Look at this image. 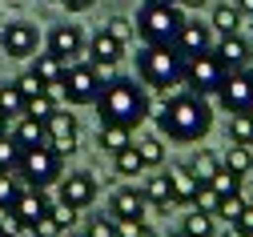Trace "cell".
I'll return each mask as SVG.
<instances>
[{
	"label": "cell",
	"mask_w": 253,
	"mask_h": 237,
	"mask_svg": "<svg viewBox=\"0 0 253 237\" xmlns=\"http://www.w3.org/2000/svg\"><path fill=\"white\" fill-rule=\"evenodd\" d=\"M157 129H161V137H169L177 145H197L205 133L213 129L209 96H197V93H173V96H165L161 113H157Z\"/></svg>",
	"instance_id": "obj_1"
},
{
	"label": "cell",
	"mask_w": 253,
	"mask_h": 237,
	"mask_svg": "<svg viewBox=\"0 0 253 237\" xmlns=\"http://www.w3.org/2000/svg\"><path fill=\"white\" fill-rule=\"evenodd\" d=\"M101 125H125V129H137L149 121V89L129 81V77H109L101 85V96L92 100Z\"/></svg>",
	"instance_id": "obj_2"
},
{
	"label": "cell",
	"mask_w": 253,
	"mask_h": 237,
	"mask_svg": "<svg viewBox=\"0 0 253 237\" xmlns=\"http://www.w3.org/2000/svg\"><path fill=\"white\" fill-rule=\"evenodd\" d=\"M137 77L153 93H169L185 81V52L177 45H145L137 52Z\"/></svg>",
	"instance_id": "obj_3"
},
{
	"label": "cell",
	"mask_w": 253,
	"mask_h": 237,
	"mask_svg": "<svg viewBox=\"0 0 253 237\" xmlns=\"http://www.w3.org/2000/svg\"><path fill=\"white\" fill-rule=\"evenodd\" d=\"M101 85H105V77H101L97 64L73 60L69 69H65V77H60V85H52L48 93L56 100H69V105H92V100L101 96Z\"/></svg>",
	"instance_id": "obj_4"
},
{
	"label": "cell",
	"mask_w": 253,
	"mask_h": 237,
	"mask_svg": "<svg viewBox=\"0 0 253 237\" xmlns=\"http://www.w3.org/2000/svg\"><path fill=\"white\" fill-rule=\"evenodd\" d=\"M133 24H137V37L145 45H173L181 24H185V12L177 4H141Z\"/></svg>",
	"instance_id": "obj_5"
},
{
	"label": "cell",
	"mask_w": 253,
	"mask_h": 237,
	"mask_svg": "<svg viewBox=\"0 0 253 237\" xmlns=\"http://www.w3.org/2000/svg\"><path fill=\"white\" fill-rule=\"evenodd\" d=\"M16 173L28 189H48L60 181V173H65V157L52 153L48 145H37V149H24L20 153V165H16Z\"/></svg>",
	"instance_id": "obj_6"
},
{
	"label": "cell",
	"mask_w": 253,
	"mask_h": 237,
	"mask_svg": "<svg viewBox=\"0 0 253 237\" xmlns=\"http://www.w3.org/2000/svg\"><path fill=\"white\" fill-rule=\"evenodd\" d=\"M225 77H229V69L221 64V56H217L213 48L185 56V85H189V93H197V96H217L221 85H225Z\"/></svg>",
	"instance_id": "obj_7"
},
{
	"label": "cell",
	"mask_w": 253,
	"mask_h": 237,
	"mask_svg": "<svg viewBox=\"0 0 253 237\" xmlns=\"http://www.w3.org/2000/svg\"><path fill=\"white\" fill-rule=\"evenodd\" d=\"M56 189H60V201H65V205H73L77 213H81V209H88L92 201H97V193H101L97 177L84 173V169H77V173H60Z\"/></svg>",
	"instance_id": "obj_8"
},
{
	"label": "cell",
	"mask_w": 253,
	"mask_h": 237,
	"mask_svg": "<svg viewBox=\"0 0 253 237\" xmlns=\"http://www.w3.org/2000/svg\"><path fill=\"white\" fill-rule=\"evenodd\" d=\"M48 205H52V201L44 197V189H24V193L16 197V205L8 209V225H4V233H12V229H33V225L48 213Z\"/></svg>",
	"instance_id": "obj_9"
},
{
	"label": "cell",
	"mask_w": 253,
	"mask_h": 237,
	"mask_svg": "<svg viewBox=\"0 0 253 237\" xmlns=\"http://www.w3.org/2000/svg\"><path fill=\"white\" fill-rule=\"evenodd\" d=\"M217 105L229 117L253 109V77H249V69H237V73L225 77V85H221V93H217Z\"/></svg>",
	"instance_id": "obj_10"
},
{
	"label": "cell",
	"mask_w": 253,
	"mask_h": 237,
	"mask_svg": "<svg viewBox=\"0 0 253 237\" xmlns=\"http://www.w3.org/2000/svg\"><path fill=\"white\" fill-rule=\"evenodd\" d=\"M44 133H48V149L60 153V157H69L77 153V137H81V125L69 109H56L48 121H44Z\"/></svg>",
	"instance_id": "obj_11"
},
{
	"label": "cell",
	"mask_w": 253,
	"mask_h": 237,
	"mask_svg": "<svg viewBox=\"0 0 253 237\" xmlns=\"http://www.w3.org/2000/svg\"><path fill=\"white\" fill-rule=\"evenodd\" d=\"M145 213H149V201H145L141 185H121L109 197V217L113 221H145Z\"/></svg>",
	"instance_id": "obj_12"
},
{
	"label": "cell",
	"mask_w": 253,
	"mask_h": 237,
	"mask_svg": "<svg viewBox=\"0 0 253 237\" xmlns=\"http://www.w3.org/2000/svg\"><path fill=\"white\" fill-rule=\"evenodd\" d=\"M37 45H41V32L33 24H24V20H12V24H4V32H0V48H4L8 56H16V60L33 56Z\"/></svg>",
	"instance_id": "obj_13"
},
{
	"label": "cell",
	"mask_w": 253,
	"mask_h": 237,
	"mask_svg": "<svg viewBox=\"0 0 253 237\" xmlns=\"http://www.w3.org/2000/svg\"><path fill=\"white\" fill-rule=\"evenodd\" d=\"M84 32L77 28V24H56L52 32H48V52L52 56H60L65 64H73L77 56H84Z\"/></svg>",
	"instance_id": "obj_14"
},
{
	"label": "cell",
	"mask_w": 253,
	"mask_h": 237,
	"mask_svg": "<svg viewBox=\"0 0 253 237\" xmlns=\"http://www.w3.org/2000/svg\"><path fill=\"white\" fill-rule=\"evenodd\" d=\"M213 52L221 56V64H225L229 73H237V69H249V60H253V45L241 37V32H229V37H217Z\"/></svg>",
	"instance_id": "obj_15"
},
{
	"label": "cell",
	"mask_w": 253,
	"mask_h": 237,
	"mask_svg": "<svg viewBox=\"0 0 253 237\" xmlns=\"http://www.w3.org/2000/svg\"><path fill=\"white\" fill-rule=\"evenodd\" d=\"M84 56H88V64H97V69H113V64L125 56V45H121L117 37H109V32L101 28V32H92V37H88Z\"/></svg>",
	"instance_id": "obj_16"
},
{
	"label": "cell",
	"mask_w": 253,
	"mask_h": 237,
	"mask_svg": "<svg viewBox=\"0 0 253 237\" xmlns=\"http://www.w3.org/2000/svg\"><path fill=\"white\" fill-rule=\"evenodd\" d=\"M173 45H177L185 56H193V52H205V48H213V24H205V20H185Z\"/></svg>",
	"instance_id": "obj_17"
},
{
	"label": "cell",
	"mask_w": 253,
	"mask_h": 237,
	"mask_svg": "<svg viewBox=\"0 0 253 237\" xmlns=\"http://www.w3.org/2000/svg\"><path fill=\"white\" fill-rule=\"evenodd\" d=\"M165 177H169V193H173V205H193V197L201 189V181L189 173V165H169L165 169Z\"/></svg>",
	"instance_id": "obj_18"
},
{
	"label": "cell",
	"mask_w": 253,
	"mask_h": 237,
	"mask_svg": "<svg viewBox=\"0 0 253 237\" xmlns=\"http://www.w3.org/2000/svg\"><path fill=\"white\" fill-rule=\"evenodd\" d=\"M141 193H145V201H149V209H157V213H169V205H173V193H169V177H165V169L149 173V177L141 181Z\"/></svg>",
	"instance_id": "obj_19"
},
{
	"label": "cell",
	"mask_w": 253,
	"mask_h": 237,
	"mask_svg": "<svg viewBox=\"0 0 253 237\" xmlns=\"http://www.w3.org/2000/svg\"><path fill=\"white\" fill-rule=\"evenodd\" d=\"M12 137L20 149H37V145H48V133H44V121L37 117H20L16 129H12Z\"/></svg>",
	"instance_id": "obj_20"
},
{
	"label": "cell",
	"mask_w": 253,
	"mask_h": 237,
	"mask_svg": "<svg viewBox=\"0 0 253 237\" xmlns=\"http://www.w3.org/2000/svg\"><path fill=\"white\" fill-rule=\"evenodd\" d=\"M133 145V129H125V125H101V133H97V149L101 153H121V149H129Z\"/></svg>",
	"instance_id": "obj_21"
},
{
	"label": "cell",
	"mask_w": 253,
	"mask_h": 237,
	"mask_svg": "<svg viewBox=\"0 0 253 237\" xmlns=\"http://www.w3.org/2000/svg\"><path fill=\"white\" fill-rule=\"evenodd\" d=\"M133 149L141 153L145 169H165L169 149H165V141H161V137H133Z\"/></svg>",
	"instance_id": "obj_22"
},
{
	"label": "cell",
	"mask_w": 253,
	"mask_h": 237,
	"mask_svg": "<svg viewBox=\"0 0 253 237\" xmlns=\"http://www.w3.org/2000/svg\"><path fill=\"white\" fill-rule=\"evenodd\" d=\"M185 165H189V173H193L201 185H209V181H213V173L221 169V153H213V149H201V153H193V157H189Z\"/></svg>",
	"instance_id": "obj_23"
},
{
	"label": "cell",
	"mask_w": 253,
	"mask_h": 237,
	"mask_svg": "<svg viewBox=\"0 0 253 237\" xmlns=\"http://www.w3.org/2000/svg\"><path fill=\"white\" fill-rule=\"evenodd\" d=\"M221 169H229V173H237V177H249V173H253V153H249V145H233V141H229V149L221 153Z\"/></svg>",
	"instance_id": "obj_24"
},
{
	"label": "cell",
	"mask_w": 253,
	"mask_h": 237,
	"mask_svg": "<svg viewBox=\"0 0 253 237\" xmlns=\"http://www.w3.org/2000/svg\"><path fill=\"white\" fill-rule=\"evenodd\" d=\"M65 69H69V64L60 60V56H52L48 48H44V52H41V56L33 60V73H37V77H41V81H44L48 89H52V85H60V77H65Z\"/></svg>",
	"instance_id": "obj_25"
},
{
	"label": "cell",
	"mask_w": 253,
	"mask_h": 237,
	"mask_svg": "<svg viewBox=\"0 0 253 237\" xmlns=\"http://www.w3.org/2000/svg\"><path fill=\"white\" fill-rule=\"evenodd\" d=\"M209 24H213L217 37H229V32H237V28H241V12H237V4H217V8L209 12Z\"/></svg>",
	"instance_id": "obj_26"
},
{
	"label": "cell",
	"mask_w": 253,
	"mask_h": 237,
	"mask_svg": "<svg viewBox=\"0 0 253 237\" xmlns=\"http://www.w3.org/2000/svg\"><path fill=\"white\" fill-rule=\"evenodd\" d=\"M181 237H217V217L193 209L189 217H181Z\"/></svg>",
	"instance_id": "obj_27"
},
{
	"label": "cell",
	"mask_w": 253,
	"mask_h": 237,
	"mask_svg": "<svg viewBox=\"0 0 253 237\" xmlns=\"http://www.w3.org/2000/svg\"><path fill=\"white\" fill-rule=\"evenodd\" d=\"M113 169H117L121 177H133V181H137V177L145 173V161H141V153H137V149L129 145V149H121V153H113Z\"/></svg>",
	"instance_id": "obj_28"
},
{
	"label": "cell",
	"mask_w": 253,
	"mask_h": 237,
	"mask_svg": "<svg viewBox=\"0 0 253 237\" xmlns=\"http://www.w3.org/2000/svg\"><path fill=\"white\" fill-rule=\"evenodd\" d=\"M0 113H4L8 121H20L24 117V96L16 85H0Z\"/></svg>",
	"instance_id": "obj_29"
},
{
	"label": "cell",
	"mask_w": 253,
	"mask_h": 237,
	"mask_svg": "<svg viewBox=\"0 0 253 237\" xmlns=\"http://www.w3.org/2000/svg\"><path fill=\"white\" fill-rule=\"evenodd\" d=\"M24 189H28V185L20 181V173H0V209L8 213V209L16 205V197H20Z\"/></svg>",
	"instance_id": "obj_30"
},
{
	"label": "cell",
	"mask_w": 253,
	"mask_h": 237,
	"mask_svg": "<svg viewBox=\"0 0 253 237\" xmlns=\"http://www.w3.org/2000/svg\"><path fill=\"white\" fill-rule=\"evenodd\" d=\"M229 141L253 149V117H249V113H233V117H229Z\"/></svg>",
	"instance_id": "obj_31"
},
{
	"label": "cell",
	"mask_w": 253,
	"mask_h": 237,
	"mask_svg": "<svg viewBox=\"0 0 253 237\" xmlns=\"http://www.w3.org/2000/svg\"><path fill=\"white\" fill-rule=\"evenodd\" d=\"M20 145H16V137L12 133H4L0 137V173H16V165H20Z\"/></svg>",
	"instance_id": "obj_32"
},
{
	"label": "cell",
	"mask_w": 253,
	"mask_h": 237,
	"mask_svg": "<svg viewBox=\"0 0 253 237\" xmlns=\"http://www.w3.org/2000/svg\"><path fill=\"white\" fill-rule=\"evenodd\" d=\"M56 113V96L44 89L41 96H33V100H24V117H37V121H48Z\"/></svg>",
	"instance_id": "obj_33"
},
{
	"label": "cell",
	"mask_w": 253,
	"mask_h": 237,
	"mask_svg": "<svg viewBox=\"0 0 253 237\" xmlns=\"http://www.w3.org/2000/svg\"><path fill=\"white\" fill-rule=\"evenodd\" d=\"M245 209V193H229V197H221V209H217V221H225V225H237Z\"/></svg>",
	"instance_id": "obj_34"
},
{
	"label": "cell",
	"mask_w": 253,
	"mask_h": 237,
	"mask_svg": "<svg viewBox=\"0 0 253 237\" xmlns=\"http://www.w3.org/2000/svg\"><path fill=\"white\" fill-rule=\"evenodd\" d=\"M193 209H197V213L217 217V209H221V193H217L213 185H201V189H197V197H193Z\"/></svg>",
	"instance_id": "obj_35"
},
{
	"label": "cell",
	"mask_w": 253,
	"mask_h": 237,
	"mask_svg": "<svg viewBox=\"0 0 253 237\" xmlns=\"http://www.w3.org/2000/svg\"><path fill=\"white\" fill-rule=\"evenodd\" d=\"M105 32H109V37H117L121 45H129L133 32H137V24H133L129 16H109V20H105Z\"/></svg>",
	"instance_id": "obj_36"
},
{
	"label": "cell",
	"mask_w": 253,
	"mask_h": 237,
	"mask_svg": "<svg viewBox=\"0 0 253 237\" xmlns=\"http://www.w3.org/2000/svg\"><path fill=\"white\" fill-rule=\"evenodd\" d=\"M241 181L245 177H237V173H229V169H217V173H213V189L221 193V197H229V193H241Z\"/></svg>",
	"instance_id": "obj_37"
},
{
	"label": "cell",
	"mask_w": 253,
	"mask_h": 237,
	"mask_svg": "<svg viewBox=\"0 0 253 237\" xmlns=\"http://www.w3.org/2000/svg\"><path fill=\"white\" fill-rule=\"evenodd\" d=\"M12 85L20 89V96H24V100H33V96H41V93L48 89V85H44V81H41V77H37L33 69H28V73H20V77H16Z\"/></svg>",
	"instance_id": "obj_38"
},
{
	"label": "cell",
	"mask_w": 253,
	"mask_h": 237,
	"mask_svg": "<svg viewBox=\"0 0 253 237\" xmlns=\"http://www.w3.org/2000/svg\"><path fill=\"white\" fill-rule=\"evenodd\" d=\"M84 237H121V221H113V217H92L88 229H84Z\"/></svg>",
	"instance_id": "obj_39"
},
{
	"label": "cell",
	"mask_w": 253,
	"mask_h": 237,
	"mask_svg": "<svg viewBox=\"0 0 253 237\" xmlns=\"http://www.w3.org/2000/svg\"><path fill=\"white\" fill-rule=\"evenodd\" d=\"M48 217L60 225V233H69V229H73V221H77V209H73V205H65V201H56V205H48Z\"/></svg>",
	"instance_id": "obj_40"
},
{
	"label": "cell",
	"mask_w": 253,
	"mask_h": 237,
	"mask_svg": "<svg viewBox=\"0 0 253 237\" xmlns=\"http://www.w3.org/2000/svg\"><path fill=\"white\" fill-rule=\"evenodd\" d=\"M121 237H161V233L149 229V221H121Z\"/></svg>",
	"instance_id": "obj_41"
},
{
	"label": "cell",
	"mask_w": 253,
	"mask_h": 237,
	"mask_svg": "<svg viewBox=\"0 0 253 237\" xmlns=\"http://www.w3.org/2000/svg\"><path fill=\"white\" fill-rule=\"evenodd\" d=\"M33 237H65V233H60V225H56V221H52V217L44 213V217H41V221L33 225Z\"/></svg>",
	"instance_id": "obj_42"
},
{
	"label": "cell",
	"mask_w": 253,
	"mask_h": 237,
	"mask_svg": "<svg viewBox=\"0 0 253 237\" xmlns=\"http://www.w3.org/2000/svg\"><path fill=\"white\" fill-rule=\"evenodd\" d=\"M237 229L253 233V205H249V201H245V209H241V217H237Z\"/></svg>",
	"instance_id": "obj_43"
},
{
	"label": "cell",
	"mask_w": 253,
	"mask_h": 237,
	"mask_svg": "<svg viewBox=\"0 0 253 237\" xmlns=\"http://www.w3.org/2000/svg\"><path fill=\"white\" fill-rule=\"evenodd\" d=\"M60 4H65L69 12H88L92 4H97V0H60Z\"/></svg>",
	"instance_id": "obj_44"
},
{
	"label": "cell",
	"mask_w": 253,
	"mask_h": 237,
	"mask_svg": "<svg viewBox=\"0 0 253 237\" xmlns=\"http://www.w3.org/2000/svg\"><path fill=\"white\" fill-rule=\"evenodd\" d=\"M217 237H245V229H237V225H225V229H217Z\"/></svg>",
	"instance_id": "obj_45"
},
{
	"label": "cell",
	"mask_w": 253,
	"mask_h": 237,
	"mask_svg": "<svg viewBox=\"0 0 253 237\" xmlns=\"http://www.w3.org/2000/svg\"><path fill=\"white\" fill-rule=\"evenodd\" d=\"M233 4H237L241 16H253V0H233Z\"/></svg>",
	"instance_id": "obj_46"
},
{
	"label": "cell",
	"mask_w": 253,
	"mask_h": 237,
	"mask_svg": "<svg viewBox=\"0 0 253 237\" xmlns=\"http://www.w3.org/2000/svg\"><path fill=\"white\" fill-rule=\"evenodd\" d=\"M201 4H205V0H181L177 8H201Z\"/></svg>",
	"instance_id": "obj_47"
},
{
	"label": "cell",
	"mask_w": 253,
	"mask_h": 237,
	"mask_svg": "<svg viewBox=\"0 0 253 237\" xmlns=\"http://www.w3.org/2000/svg\"><path fill=\"white\" fill-rule=\"evenodd\" d=\"M241 193H245V201L253 205V181H249V185H241Z\"/></svg>",
	"instance_id": "obj_48"
},
{
	"label": "cell",
	"mask_w": 253,
	"mask_h": 237,
	"mask_svg": "<svg viewBox=\"0 0 253 237\" xmlns=\"http://www.w3.org/2000/svg\"><path fill=\"white\" fill-rule=\"evenodd\" d=\"M4 133H8V117H4V113H0V137H4Z\"/></svg>",
	"instance_id": "obj_49"
},
{
	"label": "cell",
	"mask_w": 253,
	"mask_h": 237,
	"mask_svg": "<svg viewBox=\"0 0 253 237\" xmlns=\"http://www.w3.org/2000/svg\"><path fill=\"white\" fill-rule=\"evenodd\" d=\"M145 4H181V0H145Z\"/></svg>",
	"instance_id": "obj_50"
},
{
	"label": "cell",
	"mask_w": 253,
	"mask_h": 237,
	"mask_svg": "<svg viewBox=\"0 0 253 237\" xmlns=\"http://www.w3.org/2000/svg\"><path fill=\"white\" fill-rule=\"evenodd\" d=\"M249 77H253V60H249Z\"/></svg>",
	"instance_id": "obj_51"
},
{
	"label": "cell",
	"mask_w": 253,
	"mask_h": 237,
	"mask_svg": "<svg viewBox=\"0 0 253 237\" xmlns=\"http://www.w3.org/2000/svg\"><path fill=\"white\" fill-rule=\"evenodd\" d=\"M48 4H60V0H48Z\"/></svg>",
	"instance_id": "obj_52"
},
{
	"label": "cell",
	"mask_w": 253,
	"mask_h": 237,
	"mask_svg": "<svg viewBox=\"0 0 253 237\" xmlns=\"http://www.w3.org/2000/svg\"><path fill=\"white\" fill-rule=\"evenodd\" d=\"M0 237H4V225H0Z\"/></svg>",
	"instance_id": "obj_53"
},
{
	"label": "cell",
	"mask_w": 253,
	"mask_h": 237,
	"mask_svg": "<svg viewBox=\"0 0 253 237\" xmlns=\"http://www.w3.org/2000/svg\"><path fill=\"white\" fill-rule=\"evenodd\" d=\"M245 237H253V233H245Z\"/></svg>",
	"instance_id": "obj_54"
},
{
	"label": "cell",
	"mask_w": 253,
	"mask_h": 237,
	"mask_svg": "<svg viewBox=\"0 0 253 237\" xmlns=\"http://www.w3.org/2000/svg\"><path fill=\"white\" fill-rule=\"evenodd\" d=\"M249 117H253V109H249Z\"/></svg>",
	"instance_id": "obj_55"
}]
</instances>
